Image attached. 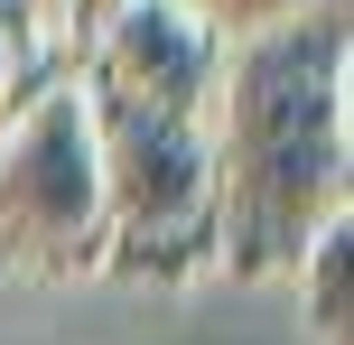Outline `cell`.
Listing matches in <instances>:
<instances>
[{
    "instance_id": "5",
    "label": "cell",
    "mask_w": 354,
    "mask_h": 345,
    "mask_svg": "<svg viewBox=\"0 0 354 345\" xmlns=\"http://www.w3.org/2000/svg\"><path fill=\"white\" fill-rule=\"evenodd\" d=\"M66 28H56V0H0V122L28 112L47 84H66Z\"/></svg>"
},
{
    "instance_id": "1",
    "label": "cell",
    "mask_w": 354,
    "mask_h": 345,
    "mask_svg": "<svg viewBox=\"0 0 354 345\" xmlns=\"http://www.w3.org/2000/svg\"><path fill=\"white\" fill-rule=\"evenodd\" d=\"M214 187H224V271L280 280L345 215V10H299L224 47L214 84Z\"/></svg>"
},
{
    "instance_id": "6",
    "label": "cell",
    "mask_w": 354,
    "mask_h": 345,
    "mask_svg": "<svg viewBox=\"0 0 354 345\" xmlns=\"http://www.w3.org/2000/svg\"><path fill=\"white\" fill-rule=\"evenodd\" d=\"M299 290H308V327H317L326 345H345L354 336V224L345 215L299 252Z\"/></svg>"
},
{
    "instance_id": "4",
    "label": "cell",
    "mask_w": 354,
    "mask_h": 345,
    "mask_svg": "<svg viewBox=\"0 0 354 345\" xmlns=\"http://www.w3.org/2000/svg\"><path fill=\"white\" fill-rule=\"evenodd\" d=\"M224 47L233 37H214L205 19L177 10V0H112V10L93 19V37L75 47V84L149 103V112H214Z\"/></svg>"
},
{
    "instance_id": "8",
    "label": "cell",
    "mask_w": 354,
    "mask_h": 345,
    "mask_svg": "<svg viewBox=\"0 0 354 345\" xmlns=\"http://www.w3.org/2000/svg\"><path fill=\"white\" fill-rule=\"evenodd\" d=\"M103 10H112V0H56V28H66V56L84 47V37H93V19H103Z\"/></svg>"
},
{
    "instance_id": "3",
    "label": "cell",
    "mask_w": 354,
    "mask_h": 345,
    "mask_svg": "<svg viewBox=\"0 0 354 345\" xmlns=\"http://www.w3.org/2000/svg\"><path fill=\"white\" fill-rule=\"evenodd\" d=\"M0 261L103 271V178H93V122L75 75L0 122Z\"/></svg>"
},
{
    "instance_id": "7",
    "label": "cell",
    "mask_w": 354,
    "mask_h": 345,
    "mask_svg": "<svg viewBox=\"0 0 354 345\" xmlns=\"http://www.w3.org/2000/svg\"><path fill=\"white\" fill-rule=\"evenodd\" d=\"M177 10H196L214 37H252V28H280L299 10H326V0H177Z\"/></svg>"
},
{
    "instance_id": "2",
    "label": "cell",
    "mask_w": 354,
    "mask_h": 345,
    "mask_svg": "<svg viewBox=\"0 0 354 345\" xmlns=\"http://www.w3.org/2000/svg\"><path fill=\"white\" fill-rule=\"evenodd\" d=\"M84 122H93V178H103V271L196 280L224 252V187H214L205 112L84 93Z\"/></svg>"
}]
</instances>
